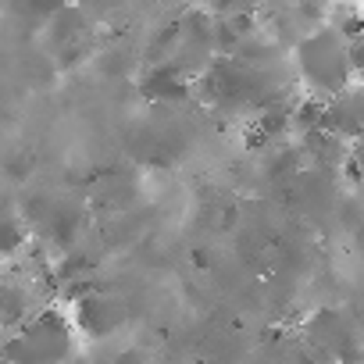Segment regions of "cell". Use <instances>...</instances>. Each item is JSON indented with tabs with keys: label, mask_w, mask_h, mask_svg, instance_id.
Here are the masks:
<instances>
[{
	"label": "cell",
	"mask_w": 364,
	"mask_h": 364,
	"mask_svg": "<svg viewBox=\"0 0 364 364\" xmlns=\"http://www.w3.org/2000/svg\"><path fill=\"white\" fill-rule=\"evenodd\" d=\"M296 125H304V129H321L325 125V104H318V100H304L300 107H296Z\"/></svg>",
	"instance_id": "obj_5"
},
{
	"label": "cell",
	"mask_w": 364,
	"mask_h": 364,
	"mask_svg": "<svg viewBox=\"0 0 364 364\" xmlns=\"http://www.w3.org/2000/svg\"><path fill=\"white\" fill-rule=\"evenodd\" d=\"M314 4H321V0H314Z\"/></svg>",
	"instance_id": "obj_8"
},
{
	"label": "cell",
	"mask_w": 364,
	"mask_h": 364,
	"mask_svg": "<svg viewBox=\"0 0 364 364\" xmlns=\"http://www.w3.org/2000/svg\"><path fill=\"white\" fill-rule=\"evenodd\" d=\"M122 321V304L111 296H79L75 307V325L90 336H107Z\"/></svg>",
	"instance_id": "obj_2"
},
{
	"label": "cell",
	"mask_w": 364,
	"mask_h": 364,
	"mask_svg": "<svg viewBox=\"0 0 364 364\" xmlns=\"http://www.w3.org/2000/svg\"><path fill=\"white\" fill-rule=\"evenodd\" d=\"M22 243H26V229L11 215H0V257L22 250Z\"/></svg>",
	"instance_id": "obj_4"
},
{
	"label": "cell",
	"mask_w": 364,
	"mask_h": 364,
	"mask_svg": "<svg viewBox=\"0 0 364 364\" xmlns=\"http://www.w3.org/2000/svg\"><path fill=\"white\" fill-rule=\"evenodd\" d=\"M229 26L243 36V33H250V29H254V18H250V15H232V18H229Z\"/></svg>",
	"instance_id": "obj_6"
},
{
	"label": "cell",
	"mask_w": 364,
	"mask_h": 364,
	"mask_svg": "<svg viewBox=\"0 0 364 364\" xmlns=\"http://www.w3.org/2000/svg\"><path fill=\"white\" fill-rule=\"evenodd\" d=\"M8 364H65L72 357V325L61 311H43L4 346Z\"/></svg>",
	"instance_id": "obj_1"
},
{
	"label": "cell",
	"mask_w": 364,
	"mask_h": 364,
	"mask_svg": "<svg viewBox=\"0 0 364 364\" xmlns=\"http://www.w3.org/2000/svg\"><path fill=\"white\" fill-rule=\"evenodd\" d=\"M350 68H364V40H353V47H350Z\"/></svg>",
	"instance_id": "obj_7"
},
{
	"label": "cell",
	"mask_w": 364,
	"mask_h": 364,
	"mask_svg": "<svg viewBox=\"0 0 364 364\" xmlns=\"http://www.w3.org/2000/svg\"><path fill=\"white\" fill-rule=\"evenodd\" d=\"M29 314V293L15 282H0V328H15Z\"/></svg>",
	"instance_id": "obj_3"
}]
</instances>
